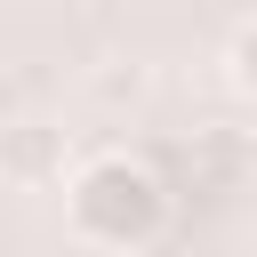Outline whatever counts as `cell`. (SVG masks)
<instances>
[{
    "label": "cell",
    "instance_id": "1",
    "mask_svg": "<svg viewBox=\"0 0 257 257\" xmlns=\"http://www.w3.org/2000/svg\"><path fill=\"white\" fill-rule=\"evenodd\" d=\"M64 225L88 249H145L169 225V185L137 153H96L64 177Z\"/></svg>",
    "mask_w": 257,
    "mask_h": 257
},
{
    "label": "cell",
    "instance_id": "2",
    "mask_svg": "<svg viewBox=\"0 0 257 257\" xmlns=\"http://www.w3.org/2000/svg\"><path fill=\"white\" fill-rule=\"evenodd\" d=\"M8 177L16 185H64V137L56 128H40V120H16L8 128Z\"/></svg>",
    "mask_w": 257,
    "mask_h": 257
},
{
    "label": "cell",
    "instance_id": "3",
    "mask_svg": "<svg viewBox=\"0 0 257 257\" xmlns=\"http://www.w3.org/2000/svg\"><path fill=\"white\" fill-rule=\"evenodd\" d=\"M225 80H233L241 96H257V16L233 24V40H225Z\"/></svg>",
    "mask_w": 257,
    "mask_h": 257
},
{
    "label": "cell",
    "instance_id": "4",
    "mask_svg": "<svg viewBox=\"0 0 257 257\" xmlns=\"http://www.w3.org/2000/svg\"><path fill=\"white\" fill-rule=\"evenodd\" d=\"M96 96H104V104H137V96H145V72H137V64H112V72H96Z\"/></svg>",
    "mask_w": 257,
    "mask_h": 257
}]
</instances>
